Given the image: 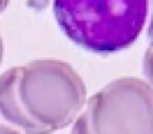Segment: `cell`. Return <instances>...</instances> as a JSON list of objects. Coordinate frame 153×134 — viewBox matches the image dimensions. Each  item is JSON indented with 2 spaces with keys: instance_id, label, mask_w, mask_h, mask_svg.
<instances>
[{
  "instance_id": "6da1fadb",
  "label": "cell",
  "mask_w": 153,
  "mask_h": 134,
  "mask_svg": "<svg viewBox=\"0 0 153 134\" xmlns=\"http://www.w3.org/2000/svg\"><path fill=\"white\" fill-rule=\"evenodd\" d=\"M63 33L82 48L113 53L129 47L145 26L149 0H53Z\"/></svg>"
},
{
  "instance_id": "7a4b0ae2",
  "label": "cell",
  "mask_w": 153,
  "mask_h": 134,
  "mask_svg": "<svg viewBox=\"0 0 153 134\" xmlns=\"http://www.w3.org/2000/svg\"><path fill=\"white\" fill-rule=\"evenodd\" d=\"M18 93L28 116L51 134L74 123L87 102V89L79 73L56 59L19 66Z\"/></svg>"
},
{
  "instance_id": "3957f363",
  "label": "cell",
  "mask_w": 153,
  "mask_h": 134,
  "mask_svg": "<svg viewBox=\"0 0 153 134\" xmlns=\"http://www.w3.org/2000/svg\"><path fill=\"white\" fill-rule=\"evenodd\" d=\"M71 134H153V88L137 78H122L90 96Z\"/></svg>"
},
{
  "instance_id": "277c9868",
  "label": "cell",
  "mask_w": 153,
  "mask_h": 134,
  "mask_svg": "<svg viewBox=\"0 0 153 134\" xmlns=\"http://www.w3.org/2000/svg\"><path fill=\"white\" fill-rule=\"evenodd\" d=\"M19 66L0 76V116L24 134H51L36 124L26 113L18 93Z\"/></svg>"
},
{
  "instance_id": "5b68a950",
  "label": "cell",
  "mask_w": 153,
  "mask_h": 134,
  "mask_svg": "<svg viewBox=\"0 0 153 134\" xmlns=\"http://www.w3.org/2000/svg\"><path fill=\"white\" fill-rule=\"evenodd\" d=\"M143 70L148 79V83L153 88V47L150 46L146 50L143 60Z\"/></svg>"
},
{
  "instance_id": "8992f818",
  "label": "cell",
  "mask_w": 153,
  "mask_h": 134,
  "mask_svg": "<svg viewBox=\"0 0 153 134\" xmlns=\"http://www.w3.org/2000/svg\"><path fill=\"white\" fill-rule=\"evenodd\" d=\"M0 134H24L20 130L14 128L13 126L9 125L2 117L0 116Z\"/></svg>"
},
{
  "instance_id": "52a82bcc",
  "label": "cell",
  "mask_w": 153,
  "mask_h": 134,
  "mask_svg": "<svg viewBox=\"0 0 153 134\" xmlns=\"http://www.w3.org/2000/svg\"><path fill=\"white\" fill-rule=\"evenodd\" d=\"M149 40H150V46L153 47V0H152V15H151V21L148 30Z\"/></svg>"
},
{
  "instance_id": "ba28073f",
  "label": "cell",
  "mask_w": 153,
  "mask_h": 134,
  "mask_svg": "<svg viewBox=\"0 0 153 134\" xmlns=\"http://www.w3.org/2000/svg\"><path fill=\"white\" fill-rule=\"evenodd\" d=\"M9 3H10V0H0V14L7 9Z\"/></svg>"
},
{
  "instance_id": "9c48e42d",
  "label": "cell",
  "mask_w": 153,
  "mask_h": 134,
  "mask_svg": "<svg viewBox=\"0 0 153 134\" xmlns=\"http://www.w3.org/2000/svg\"><path fill=\"white\" fill-rule=\"evenodd\" d=\"M3 53H4L3 41H2V39H1V36H0V65H1V62H2V59H3Z\"/></svg>"
}]
</instances>
